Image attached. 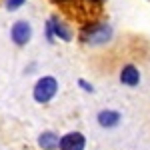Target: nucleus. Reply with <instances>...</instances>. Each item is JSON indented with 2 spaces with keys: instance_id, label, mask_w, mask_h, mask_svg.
Returning <instances> with one entry per match:
<instances>
[{
  "instance_id": "1",
  "label": "nucleus",
  "mask_w": 150,
  "mask_h": 150,
  "mask_svg": "<svg viewBox=\"0 0 150 150\" xmlns=\"http://www.w3.org/2000/svg\"><path fill=\"white\" fill-rule=\"evenodd\" d=\"M112 38V28L106 22H94L90 26H86L82 30V40L90 46H100V44H106L108 40Z\"/></svg>"
},
{
  "instance_id": "2",
  "label": "nucleus",
  "mask_w": 150,
  "mask_h": 150,
  "mask_svg": "<svg viewBox=\"0 0 150 150\" xmlns=\"http://www.w3.org/2000/svg\"><path fill=\"white\" fill-rule=\"evenodd\" d=\"M58 94V80L54 76H42L38 78L32 88V96L38 104H48Z\"/></svg>"
},
{
  "instance_id": "3",
  "label": "nucleus",
  "mask_w": 150,
  "mask_h": 150,
  "mask_svg": "<svg viewBox=\"0 0 150 150\" xmlns=\"http://www.w3.org/2000/svg\"><path fill=\"white\" fill-rule=\"evenodd\" d=\"M10 38L16 46H26L32 38V26L28 20H16L10 28Z\"/></svg>"
},
{
  "instance_id": "4",
  "label": "nucleus",
  "mask_w": 150,
  "mask_h": 150,
  "mask_svg": "<svg viewBox=\"0 0 150 150\" xmlns=\"http://www.w3.org/2000/svg\"><path fill=\"white\" fill-rule=\"evenodd\" d=\"M86 148V138L80 132H68L64 136H60L58 150H84Z\"/></svg>"
},
{
  "instance_id": "5",
  "label": "nucleus",
  "mask_w": 150,
  "mask_h": 150,
  "mask_svg": "<svg viewBox=\"0 0 150 150\" xmlns=\"http://www.w3.org/2000/svg\"><path fill=\"white\" fill-rule=\"evenodd\" d=\"M46 24L50 26V30H52V36H54V38H60V40H64V42H70V40H72V32H70V28L62 22L58 16H52Z\"/></svg>"
},
{
  "instance_id": "6",
  "label": "nucleus",
  "mask_w": 150,
  "mask_h": 150,
  "mask_svg": "<svg viewBox=\"0 0 150 150\" xmlns=\"http://www.w3.org/2000/svg\"><path fill=\"white\" fill-rule=\"evenodd\" d=\"M120 82L126 86H138L140 82V72L134 64H126L124 68L120 70Z\"/></svg>"
},
{
  "instance_id": "7",
  "label": "nucleus",
  "mask_w": 150,
  "mask_h": 150,
  "mask_svg": "<svg viewBox=\"0 0 150 150\" xmlns=\"http://www.w3.org/2000/svg\"><path fill=\"white\" fill-rule=\"evenodd\" d=\"M58 142H60V136H58L54 130H44V132L38 136V146L42 150H56Z\"/></svg>"
},
{
  "instance_id": "8",
  "label": "nucleus",
  "mask_w": 150,
  "mask_h": 150,
  "mask_svg": "<svg viewBox=\"0 0 150 150\" xmlns=\"http://www.w3.org/2000/svg\"><path fill=\"white\" fill-rule=\"evenodd\" d=\"M120 122V114L116 110H102L98 112V124L102 128H114Z\"/></svg>"
},
{
  "instance_id": "9",
  "label": "nucleus",
  "mask_w": 150,
  "mask_h": 150,
  "mask_svg": "<svg viewBox=\"0 0 150 150\" xmlns=\"http://www.w3.org/2000/svg\"><path fill=\"white\" fill-rule=\"evenodd\" d=\"M24 2L26 0H6V10H18V8H22Z\"/></svg>"
},
{
  "instance_id": "10",
  "label": "nucleus",
  "mask_w": 150,
  "mask_h": 150,
  "mask_svg": "<svg viewBox=\"0 0 150 150\" xmlns=\"http://www.w3.org/2000/svg\"><path fill=\"white\" fill-rule=\"evenodd\" d=\"M78 84H80V88H82V90H86V92H92V90H94V88H92V84H88V82H86V80H82V78L78 80Z\"/></svg>"
},
{
  "instance_id": "11",
  "label": "nucleus",
  "mask_w": 150,
  "mask_h": 150,
  "mask_svg": "<svg viewBox=\"0 0 150 150\" xmlns=\"http://www.w3.org/2000/svg\"><path fill=\"white\" fill-rule=\"evenodd\" d=\"M56 2H68V0H56Z\"/></svg>"
},
{
  "instance_id": "12",
  "label": "nucleus",
  "mask_w": 150,
  "mask_h": 150,
  "mask_svg": "<svg viewBox=\"0 0 150 150\" xmlns=\"http://www.w3.org/2000/svg\"><path fill=\"white\" fill-rule=\"evenodd\" d=\"M92 2H96V0H92Z\"/></svg>"
}]
</instances>
